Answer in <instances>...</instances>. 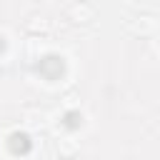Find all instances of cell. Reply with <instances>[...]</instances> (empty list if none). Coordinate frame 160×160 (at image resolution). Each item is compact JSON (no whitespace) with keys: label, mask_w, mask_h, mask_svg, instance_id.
<instances>
[{"label":"cell","mask_w":160,"mask_h":160,"mask_svg":"<svg viewBox=\"0 0 160 160\" xmlns=\"http://www.w3.org/2000/svg\"><path fill=\"white\" fill-rule=\"evenodd\" d=\"M70 15H72V20L75 22H88V20H92V15H95V10L90 8V5H72L70 8Z\"/></svg>","instance_id":"6da1fadb"},{"label":"cell","mask_w":160,"mask_h":160,"mask_svg":"<svg viewBox=\"0 0 160 160\" xmlns=\"http://www.w3.org/2000/svg\"><path fill=\"white\" fill-rule=\"evenodd\" d=\"M58 150H60V155L70 158V155H75V152H78V140L68 135V138H62V140L58 142Z\"/></svg>","instance_id":"7a4b0ae2"},{"label":"cell","mask_w":160,"mask_h":160,"mask_svg":"<svg viewBox=\"0 0 160 160\" xmlns=\"http://www.w3.org/2000/svg\"><path fill=\"white\" fill-rule=\"evenodd\" d=\"M28 28H30V30H35V32H38V30H40V32H45V30L50 28V20H48L45 15H35V18H30Z\"/></svg>","instance_id":"3957f363"}]
</instances>
